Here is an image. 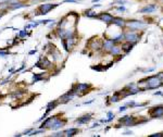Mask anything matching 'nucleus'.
Returning <instances> with one entry per match:
<instances>
[{
  "mask_svg": "<svg viewBox=\"0 0 163 137\" xmlns=\"http://www.w3.org/2000/svg\"><path fill=\"white\" fill-rule=\"evenodd\" d=\"M25 34H26V32H25V30H23V32L20 33V36H23V35H25Z\"/></svg>",
  "mask_w": 163,
  "mask_h": 137,
  "instance_id": "29",
  "label": "nucleus"
},
{
  "mask_svg": "<svg viewBox=\"0 0 163 137\" xmlns=\"http://www.w3.org/2000/svg\"><path fill=\"white\" fill-rule=\"evenodd\" d=\"M116 2H118V4H120L122 6V4H124L126 2L125 0H118V1H116Z\"/></svg>",
  "mask_w": 163,
  "mask_h": 137,
  "instance_id": "24",
  "label": "nucleus"
},
{
  "mask_svg": "<svg viewBox=\"0 0 163 137\" xmlns=\"http://www.w3.org/2000/svg\"><path fill=\"white\" fill-rule=\"evenodd\" d=\"M124 35H125L126 42H133V44H135V42L138 40V38H139V35L136 34V33H134V30L133 32H129V33H127V34H124Z\"/></svg>",
  "mask_w": 163,
  "mask_h": 137,
  "instance_id": "5",
  "label": "nucleus"
},
{
  "mask_svg": "<svg viewBox=\"0 0 163 137\" xmlns=\"http://www.w3.org/2000/svg\"><path fill=\"white\" fill-rule=\"evenodd\" d=\"M157 4H148V6H146L141 9L140 13H152V12H155V10L157 9Z\"/></svg>",
  "mask_w": 163,
  "mask_h": 137,
  "instance_id": "8",
  "label": "nucleus"
},
{
  "mask_svg": "<svg viewBox=\"0 0 163 137\" xmlns=\"http://www.w3.org/2000/svg\"><path fill=\"white\" fill-rule=\"evenodd\" d=\"M85 15L86 16H88V18H97V14H96V12H94L92 10H89V11H86V13H85Z\"/></svg>",
  "mask_w": 163,
  "mask_h": 137,
  "instance_id": "18",
  "label": "nucleus"
},
{
  "mask_svg": "<svg viewBox=\"0 0 163 137\" xmlns=\"http://www.w3.org/2000/svg\"><path fill=\"white\" fill-rule=\"evenodd\" d=\"M97 1H99V0H92V2H97Z\"/></svg>",
  "mask_w": 163,
  "mask_h": 137,
  "instance_id": "33",
  "label": "nucleus"
},
{
  "mask_svg": "<svg viewBox=\"0 0 163 137\" xmlns=\"http://www.w3.org/2000/svg\"><path fill=\"white\" fill-rule=\"evenodd\" d=\"M63 133H57V134H53V136H62Z\"/></svg>",
  "mask_w": 163,
  "mask_h": 137,
  "instance_id": "28",
  "label": "nucleus"
},
{
  "mask_svg": "<svg viewBox=\"0 0 163 137\" xmlns=\"http://www.w3.org/2000/svg\"><path fill=\"white\" fill-rule=\"evenodd\" d=\"M42 78V74H35L33 76V81L34 82H38V81H40Z\"/></svg>",
  "mask_w": 163,
  "mask_h": 137,
  "instance_id": "19",
  "label": "nucleus"
},
{
  "mask_svg": "<svg viewBox=\"0 0 163 137\" xmlns=\"http://www.w3.org/2000/svg\"><path fill=\"white\" fill-rule=\"evenodd\" d=\"M78 0H65L64 2H77Z\"/></svg>",
  "mask_w": 163,
  "mask_h": 137,
  "instance_id": "27",
  "label": "nucleus"
},
{
  "mask_svg": "<svg viewBox=\"0 0 163 137\" xmlns=\"http://www.w3.org/2000/svg\"><path fill=\"white\" fill-rule=\"evenodd\" d=\"M90 119H91V114H87V115H84L82 118L77 119L76 122H77L80 125H83V124H87L88 122L90 121Z\"/></svg>",
  "mask_w": 163,
  "mask_h": 137,
  "instance_id": "10",
  "label": "nucleus"
},
{
  "mask_svg": "<svg viewBox=\"0 0 163 137\" xmlns=\"http://www.w3.org/2000/svg\"><path fill=\"white\" fill-rule=\"evenodd\" d=\"M133 46H134L133 42H127V44H126V45H124L123 47H122V50H124V51L127 53V52H129V51H131V49L133 48Z\"/></svg>",
  "mask_w": 163,
  "mask_h": 137,
  "instance_id": "16",
  "label": "nucleus"
},
{
  "mask_svg": "<svg viewBox=\"0 0 163 137\" xmlns=\"http://www.w3.org/2000/svg\"><path fill=\"white\" fill-rule=\"evenodd\" d=\"M54 7H57V4H44L39 7V10H40V14H47L48 12L53 9Z\"/></svg>",
  "mask_w": 163,
  "mask_h": 137,
  "instance_id": "6",
  "label": "nucleus"
},
{
  "mask_svg": "<svg viewBox=\"0 0 163 137\" xmlns=\"http://www.w3.org/2000/svg\"><path fill=\"white\" fill-rule=\"evenodd\" d=\"M100 21H103V22L106 23H111L112 22V20H113V16L110 14V13H108V12H102L101 14L97 16Z\"/></svg>",
  "mask_w": 163,
  "mask_h": 137,
  "instance_id": "7",
  "label": "nucleus"
},
{
  "mask_svg": "<svg viewBox=\"0 0 163 137\" xmlns=\"http://www.w3.org/2000/svg\"><path fill=\"white\" fill-rule=\"evenodd\" d=\"M65 124V122L64 121H61V120H59V119H56L54 121H53V123L51 124V126H50L49 129H60V127H62V126L64 125Z\"/></svg>",
  "mask_w": 163,
  "mask_h": 137,
  "instance_id": "9",
  "label": "nucleus"
},
{
  "mask_svg": "<svg viewBox=\"0 0 163 137\" xmlns=\"http://www.w3.org/2000/svg\"><path fill=\"white\" fill-rule=\"evenodd\" d=\"M147 83H148V89H157V88L161 87L163 85V82L160 80L158 75L150 76L147 78Z\"/></svg>",
  "mask_w": 163,
  "mask_h": 137,
  "instance_id": "1",
  "label": "nucleus"
},
{
  "mask_svg": "<svg viewBox=\"0 0 163 137\" xmlns=\"http://www.w3.org/2000/svg\"><path fill=\"white\" fill-rule=\"evenodd\" d=\"M89 87H90L89 84H77V85H76V90L85 91V90H87Z\"/></svg>",
  "mask_w": 163,
  "mask_h": 137,
  "instance_id": "13",
  "label": "nucleus"
},
{
  "mask_svg": "<svg viewBox=\"0 0 163 137\" xmlns=\"http://www.w3.org/2000/svg\"><path fill=\"white\" fill-rule=\"evenodd\" d=\"M132 134H133L132 132H126V133L124 134V135H132Z\"/></svg>",
  "mask_w": 163,
  "mask_h": 137,
  "instance_id": "30",
  "label": "nucleus"
},
{
  "mask_svg": "<svg viewBox=\"0 0 163 137\" xmlns=\"http://www.w3.org/2000/svg\"><path fill=\"white\" fill-rule=\"evenodd\" d=\"M42 133V129H40V131H36V132H32V134H28V135H30V136H34V135H38V134Z\"/></svg>",
  "mask_w": 163,
  "mask_h": 137,
  "instance_id": "21",
  "label": "nucleus"
},
{
  "mask_svg": "<svg viewBox=\"0 0 163 137\" xmlns=\"http://www.w3.org/2000/svg\"><path fill=\"white\" fill-rule=\"evenodd\" d=\"M78 131H77V129H66L64 133L65 136H74L76 133H77Z\"/></svg>",
  "mask_w": 163,
  "mask_h": 137,
  "instance_id": "14",
  "label": "nucleus"
},
{
  "mask_svg": "<svg viewBox=\"0 0 163 137\" xmlns=\"http://www.w3.org/2000/svg\"><path fill=\"white\" fill-rule=\"evenodd\" d=\"M113 45H114V42L112 39H106L104 42H103V45H102V48L104 50H110Z\"/></svg>",
  "mask_w": 163,
  "mask_h": 137,
  "instance_id": "12",
  "label": "nucleus"
},
{
  "mask_svg": "<svg viewBox=\"0 0 163 137\" xmlns=\"http://www.w3.org/2000/svg\"><path fill=\"white\" fill-rule=\"evenodd\" d=\"M112 23L115 24V25H118V26H120V27H124L126 25L125 20H123L122 18H113Z\"/></svg>",
  "mask_w": 163,
  "mask_h": 137,
  "instance_id": "11",
  "label": "nucleus"
},
{
  "mask_svg": "<svg viewBox=\"0 0 163 137\" xmlns=\"http://www.w3.org/2000/svg\"><path fill=\"white\" fill-rule=\"evenodd\" d=\"M0 56H2V57H6V56H8V52H4V51H0Z\"/></svg>",
  "mask_w": 163,
  "mask_h": 137,
  "instance_id": "25",
  "label": "nucleus"
},
{
  "mask_svg": "<svg viewBox=\"0 0 163 137\" xmlns=\"http://www.w3.org/2000/svg\"><path fill=\"white\" fill-rule=\"evenodd\" d=\"M158 76H159V77H163V73H161V74H159V75H158Z\"/></svg>",
  "mask_w": 163,
  "mask_h": 137,
  "instance_id": "32",
  "label": "nucleus"
},
{
  "mask_svg": "<svg viewBox=\"0 0 163 137\" xmlns=\"http://www.w3.org/2000/svg\"><path fill=\"white\" fill-rule=\"evenodd\" d=\"M150 117L152 118H162L163 117V106L155 107L150 110Z\"/></svg>",
  "mask_w": 163,
  "mask_h": 137,
  "instance_id": "4",
  "label": "nucleus"
},
{
  "mask_svg": "<svg viewBox=\"0 0 163 137\" xmlns=\"http://www.w3.org/2000/svg\"><path fill=\"white\" fill-rule=\"evenodd\" d=\"M35 52H36V50H32L30 52V54H33V53H35Z\"/></svg>",
  "mask_w": 163,
  "mask_h": 137,
  "instance_id": "31",
  "label": "nucleus"
},
{
  "mask_svg": "<svg viewBox=\"0 0 163 137\" xmlns=\"http://www.w3.org/2000/svg\"><path fill=\"white\" fill-rule=\"evenodd\" d=\"M121 48L120 47H116V46H112V48L110 49V52L113 54V56H118V54H120V52H121Z\"/></svg>",
  "mask_w": 163,
  "mask_h": 137,
  "instance_id": "15",
  "label": "nucleus"
},
{
  "mask_svg": "<svg viewBox=\"0 0 163 137\" xmlns=\"http://www.w3.org/2000/svg\"><path fill=\"white\" fill-rule=\"evenodd\" d=\"M125 110H126V106L121 107V108H120V112H123V111H125Z\"/></svg>",
  "mask_w": 163,
  "mask_h": 137,
  "instance_id": "26",
  "label": "nucleus"
},
{
  "mask_svg": "<svg viewBox=\"0 0 163 137\" xmlns=\"http://www.w3.org/2000/svg\"><path fill=\"white\" fill-rule=\"evenodd\" d=\"M126 25L132 30H137L147 26V23H144L143 21H138V20H132L129 22H126Z\"/></svg>",
  "mask_w": 163,
  "mask_h": 137,
  "instance_id": "2",
  "label": "nucleus"
},
{
  "mask_svg": "<svg viewBox=\"0 0 163 137\" xmlns=\"http://www.w3.org/2000/svg\"><path fill=\"white\" fill-rule=\"evenodd\" d=\"M120 99H121V91H118V93H115V94L111 97V101H112V102H118Z\"/></svg>",
  "mask_w": 163,
  "mask_h": 137,
  "instance_id": "17",
  "label": "nucleus"
},
{
  "mask_svg": "<svg viewBox=\"0 0 163 137\" xmlns=\"http://www.w3.org/2000/svg\"><path fill=\"white\" fill-rule=\"evenodd\" d=\"M23 7H25V4H21L20 2H15L12 6V9H19V8H23Z\"/></svg>",
  "mask_w": 163,
  "mask_h": 137,
  "instance_id": "20",
  "label": "nucleus"
},
{
  "mask_svg": "<svg viewBox=\"0 0 163 137\" xmlns=\"http://www.w3.org/2000/svg\"><path fill=\"white\" fill-rule=\"evenodd\" d=\"M116 10H118L119 12H120V13H121V12H124V11H126V9L124 7H119L118 9H116Z\"/></svg>",
  "mask_w": 163,
  "mask_h": 137,
  "instance_id": "22",
  "label": "nucleus"
},
{
  "mask_svg": "<svg viewBox=\"0 0 163 137\" xmlns=\"http://www.w3.org/2000/svg\"><path fill=\"white\" fill-rule=\"evenodd\" d=\"M120 123H122L123 125L125 126H135L138 124L137 120L134 117H131V115H125L123 118L120 119Z\"/></svg>",
  "mask_w": 163,
  "mask_h": 137,
  "instance_id": "3",
  "label": "nucleus"
},
{
  "mask_svg": "<svg viewBox=\"0 0 163 137\" xmlns=\"http://www.w3.org/2000/svg\"><path fill=\"white\" fill-rule=\"evenodd\" d=\"M160 136H163V134H161V133L152 134V135H150V136H149V137H160Z\"/></svg>",
  "mask_w": 163,
  "mask_h": 137,
  "instance_id": "23",
  "label": "nucleus"
}]
</instances>
